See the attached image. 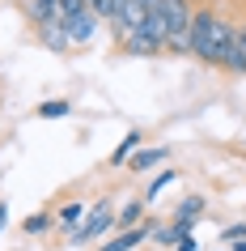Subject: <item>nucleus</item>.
<instances>
[{
  "instance_id": "obj_11",
  "label": "nucleus",
  "mask_w": 246,
  "mask_h": 251,
  "mask_svg": "<svg viewBox=\"0 0 246 251\" xmlns=\"http://www.w3.org/2000/svg\"><path fill=\"white\" fill-rule=\"evenodd\" d=\"M140 145H144V132H140V128H132V132L115 145V153H111V166H128V162H132V153H136Z\"/></svg>"
},
{
  "instance_id": "obj_4",
  "label": "nucleus",
  "mask_w": 246,
  "mask_h": 251,
  "mask_svg": "<svg viewBox=\"0 0 246 251\" xmlns=\"http://www.w3.org/2000/svg\"><path fill=\"white\" fill-rule=\"evenodd\" d=\"M60 26L68 30V43H72V47H85V43H89L93 34H98V17H93L89 9H85V13H77L72 22H60Z\"/></svg>"
},
{
  "instance_id": "obj_7",
  "label": "nucleus",
  "mask_w": 246,
  "mask_h": 251,
  "mask_svg": "<svg viewBox=\"0 0 246 251\" xmlns=\"http://www.w3.org/2000/svg\"><path fill=\"white\" fill-rule=\"evenodd\" d=\"M89 4V13L98 17V22H106L111 30L123 26V13H128V0H85Z\"/></svg>"
},
{
  "instance_id": "obj_10",
  "label": "nucleus",
  "mask_w": 246,
  "mask_h": 251,
  "mask_svg": "<svg viewBox=\"0 0 246 251\" xmlns=\"http://www.w3.org/2000/svg\"><path fill=\"white\" fill-rule=\"evenodd\" d=\"M85 213H89V204H81V200H68V204H60V213H55V222H60V230H64L60 238L72 234V230L85 222Z\"/></svg>"
},
{
  "instance_id": "obj_20",
  "label": "nucleus",
  "mask_w": 246,
  "mask_h": 251,
  "mask_svg": "<svg viewBox=\"0 0 246 251\" xmlns=\"http://www.w3.org/2000/svg\"><path fill=\"white\" fill-rule=\"evenodd\" d=\"M233 251H246V238H242V243H233Z\"/></svg>"
},
{
  "instance_id": "obj_21",
  "label": "nucleus",
  "mask_w": 246,
  "mask_h": 251,
  "mask_svg": "<svg viewBox=\"0 0 246 251\" xmlns=\"http://www.w3.org/2000/svg\"><path fill=\"white\" fill-rule=\"evenodd\" d=\"M9 4H22V0H9Z\"/></svg>"
},
{
  "instance_id": "obj_8",
  "label": "nucleus",
  "mask_w": 246,
  "mask_h": 251,
  "mask_svg": "<svg viewBox=\"0 0 246 251\" xmlns=\"http://www.w3.org/2000/svg\"><path fill=\"white\" fill-rule=\"evenodd\" d=\"M170 158V149L166 145H153V149H136L132 153V162H128V171H136V175H144V171H153V166H161V162Z\"/></svg>"
},
{
  "instance_id": "obj_2",
  "label": "nucleus",
  "mask_w": 246,
  "mask_h": 251,
  "mask_svg": "<svg viewBox=\"0 0 246 251\" xmlns=\"http://www.w3.org/2000/svg\"><path fill=\"white\" fill-rule=\"evenodd\" d=\"M115 204H111V196H102L98 204H89V213H85V222L72 230V234L64 238L68 247H85V243H93V238H102L106 230H115Z\"/></svg>"
},
{
  "instance_id": "obj_9",
  "label": "nucleus",
  "mask_w": 246,
  "mask_h": 251,
  "mask_svg": "<svg viewBox=\"0 0 246 251\" xmlns=\"http://www.w3.org/2000/svg\"><path fill=\"white\" fill-rule=\"evenodd\" d=\"M136 226H144V196L128 200V204L115 213V234H123V230H136Z\"/></svg>"
},
{
  "instance_id": "obj_3",
  "label": "nucleus",
  "mask_w": 246,
  "mask_h": 251,
  "mask_svg": "<svg viewBox=\"0 0 246 251\" xmlns=\"http://www.w3.org/2000/svg\"><path fill=\"white\" fill-rule=\"evenodd\" d=\"M153 230H157L153 222H144V226H136V230H123V234H115L111 243H102L98 251H136L140 243H149V238H153Z\"/></svg>"
},
{
  "instance_id": "obj_6",
  "label": "nucleus",
  "mask_w": 246,
  "mask_h": 251,
  "mask_svg": "<svg viewBox=\"0 0 246 251\" xmlns=\"http://www.w3.org/2000/svg\"><path fill=\"white\" fill-rule=\"evenodd\" d=\"M34 39L47 47V51H55V55H64V51H72V43H68V30L60 26V22H47V26H34Z\"/></svg>"
},
{
  "instance_id": "obj_12",
  "label": "nucleus",
  "mask_w": 246,
  "mask_h": 251,
  "mask_svg": "<svg viewBox=\"0 0 246 251\" xmlns=\"http://www.w3.org/2000/svg\"><path fill=\"white\" fill-rule=\"evenodd\" d=\"M174 179H179V171H174V166H166V171H157V175H153V183L144 187V204H153V200L161 196V192H166V187L174 183Z\"/></svg>"
},
{
  "instance_id": "obj_5",
  "label": "nucleus",
  "mask_w": 246,
  "mask_h": 251,
  "mask_svg": "<svg viewBox=\"0 0 246 251\" xmlns=\"http://www.w3.org/2000/svg\"><path fill=\"white\" fill-rule=\"evenodd\" d=\"M200 217H204V196H187L179 204V209H174V230H179V234H191V226L200 222Z\"/></svg>"
},
{
  "instance_id": "obj_13",
  "label": "nucleus",
  "mask_w": 246,
  "mask_h": 251,
  "mask_svg": "<svg viewBox=\"0 0 246 251\" xmlns=\"http://www.w3.org/2000/svg\"><path fill=\"white\" fill-rule=\"evenodd\" d=\"M55 226V213H30L26 222H22V234L26 238H39V234H47Z\"/></svg>"
},
{
  "instance_id": "obj_18",
  "label": "nucleus",
  "mask_w": 246,
  "mask_h": 251,
  "mask_svg": "<svg viewBox=\"0 0 246 251\" xmlns=\"http://www.w3.org/2000/svg\"><path fill=\"white\" fill-rule=\"evenodd\" d=\"M174 251H195V238L187 234V238H182V243H179V247H174Z\"/></svg>"
},
{
  "instance_id": "obj_19",
  "label": "nucleus",
  "mask_w": 246,
  "mask_h": 251,
  "mask_svg": "<svg viewBox=\"0 0 246 251\" xmlns=\"http://www.w3.org/2000/svg\"><path fill=\"white\" fill-rule=\"evenodd\" d=\"M140 9H144V13H153V9H161V0H140Z\"/></svg>"
},
{
  "instance_id": "obj_1",
  "label": "nucleus",
  "mask_w": 246,
  "mask_h": 251,
  "mask_svg": "<svg viewBox=\"0 0 246 251\" xmlns=\"http://www.w3.org/2000/svg\"><path fill=\"white\" fill-rule=\"evenodd\" d=\"M242 22V4H225V0H195L191 13V60L204 68H225L229 39L238 34Z\"/></svg>"
},
{
  "instance_id": "obj_16",
  "label": "nucleus",
  "mask_w": 246,
  "mask_h": 251,
  "mask_svg": "<svg viewBox=\"0 0 246 251\" xmlns=\"http://www.w3.org/2000/svg\"><path fill=\"white\" fill-rule=\"evenodd\" d=\"M221 238H225V243H242V238H246V222H238V226H225V230H221Z\"/></svg>"
},
{
  "instance_id": "obj_17",
  "label": "nucleus",
  "mask_w": 246,
  "mask_h": 251,
  "mask_svg": "<svg viewBox=\"0 0 246 251\" xmlns=\"http://www.w3.org/2000/svg\"><path fill=\"white\" fill-rule=\"evenodd\" d=\"M9 226V200H0V230Z\"/></svg>"
},
{
  "instance_id": "obj_14",
  "label": "nucleus",
  "mask_w": 246,
  "mask_h": 251,
  "mask_svg": "<svg viewBox=\"0 0 246 251\" xmlns=\"http://www.w3.org/2000/svg\"><path fill=\"white\" fill-rule=\"evenodd\" d=\"M68 111H72V102H68V98H47V102L39 106V119H64Z\"/></svg>"
},
{
  "instance_id": "obj_15",
  "label": "nucleus",
  "mask_w": 246,
  "mask_h": 251,
  "mask_svg": "<svg viewBox=\"0 0 246 251\" xmlns=\"http://www.w3.org/2000/svg\"><path fill=\"white\" fill-rule=\"evenodd\" d=\"M182 238H187V234H179V230H174V226H157V230H153V243H157V247H179V243H182Z\"/></svg>"
}]
</instances>
